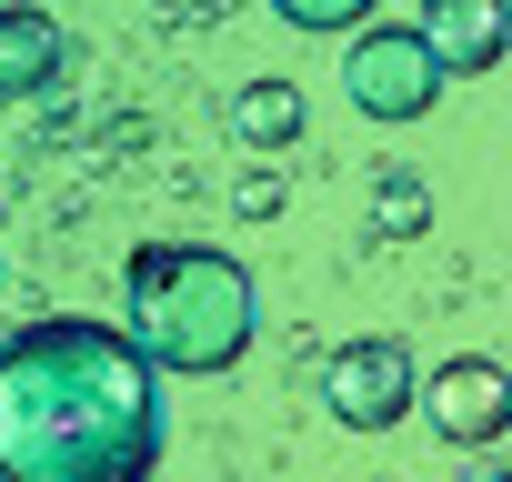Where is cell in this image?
I'll list each match as a JSON object with an SVG mask.
<instances>
[{
  "label": "cell",
  "instance_id": "1",
  "mask_svg": "<svg viewBox=\"0 0 512 482\" xmlns=\"http://www.w3.org/2000/svg\"><path fill=\"white\" fill-rule=\"evenodd\" d=\"M161 442V372L121 322L61 312L0 342V482H151Z\"/></svg>",
  "mask_w": 512,
  "mask_h": 482
},
{
  "label": "cell",
  "instance_id": "2",
  "mask_svg": "<svg viewBox=\"0 0 512 482\" xmlns=\"http://www.w3.org/2000/svg\"><path fill=\"white\" fill-rule=\"evenodd\" d=\"M121 332L151 372H231L251 352V332H262V292H251V272L231 252H211V241H141V252L121 262Z\"/></svg>",
  "mask_w": 512,
  "mask_h": 482
},
{
  "label": "cell",
  "instance_id": "3",
  "mask_svg": "<svg viewBox=\"0 0 512 482\" xmlns=\"http://www.w3.org/2000/svg\"><path fill=\"white\" fill-rule=\"evenodd\" d=\"M342 91H352L362 121H422V111L442 101V61L422 51V31L362 21V31H352V61H342Z\"/></svg>",
  "mask_w": 512,
  "mask_h": 482
},
{
  "label": "cell",
  "instance_id": "4",
  "mask_svg": "<svg viewBox=\"0 0 512 482\" xmlns=\"http://www.w3.org/2000/svg\"><path fill=\"white\" fill-rule=\"evenodd\" d=\"M412 352H402V332H362V342H342L332 362H322V412L342 422V432H392L402 412H412Z\"/></svg>",
  "mask_w": 512,
  "mask_h": 482
},
{
  "label": "cell",
  "instance_id": "5",
  "mask_svg": "<svg viewBox=\"0 0 512 482\" xmlns=\"http://www.w3.org/2000/svg\"><path fill=\"white\" fill-rule=\"evenodd\" d=\"M412 412H422L452 452H492L502 422H512V382H502L492 352H462V362H442L432 382H412Z\"/></svg>",
  "mask_w": 512,
  "mask_h": 482
},
{
  "label": "cell",
  "instance_id": "6",
  "mask_svg": "<svg viewBox=\"0 0 512 482\" xmlns=\"http://www.w3.org/2000/svg\"><path fill=\"white\" fill-rule=\"evenodd\" d=\"M422 51L442 61V81H492L502 71V0H432Z\"/></svg>",
  "mask_w": 512,
  "mask_h": 482
},
{
  "label": "cell",
  "instance_id": "7",
  "mask_svg": "<svg viewBox=\"0 0 512 482\" xmlns=\"http://www.w3.org/2000/svg\"><path fill=\"white\" fill-rule=\"evenodd\" d=\"M61 71H71L61 21H51V11H31V0H11V11H0V101H41Z\"/></svg>",
  "mask_w": 512,
  "mask_h": 482
},
{
  "label": "cell",
  "instance_id": "8",
  "mask_svg": "<svg viewBox=\"0 0 512 482\" xmlns=\"http://www.w3.org/2000/svg\"><path fill=\"white\" fill-rule=\"evenodd\" d=\"M292 131H302V91H292V81H241V91H231V141L282 151Z\"/></svg>",
  "mask_w": 512,
  "mask_h": 482
},
{
  "label": "cell",
  "instance_id": "9",
  "mask_svg": "<svg viewBox=\"0 0 512 482\" xmlns=\"http://www.w3.org/2000/svg\"><path fill=\"white\" fill-rule=\"evenodd\" d=\"M422 211H432V201H422L412 171H382V181H372V221H382V231H422Z\"/></svg>",
  "mask_w": 512,
  "mask_h": 482
},
{
  "label": "cell",
  "instance_id": "10",
  "mask_svg": "<svg viewBox=\"0 0 512 482\" xmlns=\"http://www.w3.org/2000/svg\"><path fill=\"white\" fill-rule=\"evenodd\" d=\"M272 11H282L292 31H362L372 0H272Z\"/></svg>",
  "mask_w": 512,
  "mask_h": 482
},
{
  "label": "cell",
  "instance_id": "11",
  "mask_svg": "<svg viewBox=\"0 0 512 482\" xmlns=\"http://www.w3.org/2000/svg\"><path fill=\"white\" fill-rule=\"evenodd\" d=\"M0 282H11V262H0Z\"/></svg>",
  "mask_w": 512,
  "mask_h": 482
}]
</instances>
